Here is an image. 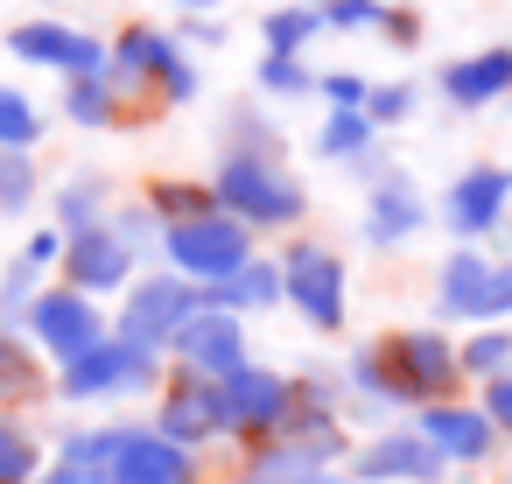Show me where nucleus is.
Listing matches in <instances>:
<instances>
[{
  "instance_id": "1",
  "label": "nucleus",
  "mask_w": 512,
  "mask_h": 484,
  "mask_svg": "<svg viewBox=\"0 0 512 484\" xmlns=\"http://www.w3.org/2000/svg\"><path fill=\"white\" fill-rule=\"evenodd\" d=\"M211 197H218V211L239 218L246 232H288V225L309 211V197H302V183L281 169V155H232V148H225V162H218V176H211Z\"/></svg>"
},
{
  "instance_id": "2",
  "label": "nucleus",
  "mask_w": 512,
  "mask_h": 484,
  "mask_svg": "<svg viewBox=\"0 0 512 484\" xmlns=\"http://www.w3.org/2000/svg\"><path fill=\"white\" fill-rule=\"evenodd\" d=\"M106 78L120 85V99H127V92H155L162 106L197 99V64L183 57V36L148 29V22H134V29H120V36L106 43Z\"/></svg>"
},
{
  "instance_id": "3",
  "label": "nucleus",
  "mask_w": 512,
  "mask_h": 484,
  "mask_svg": "<svg viewBox=\"0 0 512 484\" xmlns=\"http://www.w3.org/2000/svg\"><path fill=\"white\" fill-rule=\"evenodd\" d=\"M162 260H169V274H183L190 288H218V281H232V274L253 260V232H246L239 218L211 211V218L169 225V232H162Z\"/></svg>"
},
{
  "instance_id": "4",
  "label": "nucleus",
  "mask_w": 512,
  "mask_h": 484,
  "mask_svg": "<svg viewBox=\"0 0 512 484\" xmlns=\"http://www.w3.org/2000/svg\"><path fill=\"white\" fill-rule=\"evenodd\" d=\"M281 302L316 323V330H344L351 316V274H344V253H330L323 239H295L281 253Z\"/></svg>"
},
{
  "instance_id": "5",
  "label": "nucleus",
  "mask_w": 512,
  "mask_h": 484,
  "mask_svg": "<svg viewBox=\"0 0 512 484\" xmlns=\"http://www.w3.org/2000/svg\"><path fill=\"white\" fill-rule=\"evenodd\" d=\"M155 379H162V351H141L127 337H99L92 351L57 365L50 393H64V400H113V393H148Z\"/></svg>"
},
{
  "instance_id": "6",
  "label": "nucleus",
  "mask_w": 512,
  "mask_h": 484,
  "mask_svg": "<svg viewBox=\"0 0 512 484\" xmlns=\"http://www.w3.org/2000/svg\"><path fill=\"white\" fill-rule=\"evenodd\" d=\"M197 309H204V288H190L183 274H169V267H162V274H134L113 337L141 344V351H169V337H176Z\"/></svg>"
},
{
  "instance_id": "7",
  "label": "nucleus",
  "mask_w": 512,
  "mask_h": 484,
  "mask_svg": "<svg viewBox=\"0 0 512 484\" xmlns=\"http://www.w3.org/2000/svg\"><path fill=\"white\" fill-rule=\"evenodd\" d=\"M218 400H225V435H239L246 449L253 442H274L295 414V379L274 372V365H239L232 379H218Z\"/></svg>"
},
{
  "instance_id": "8",
  "label": "nucleus",
  "mask_w": 512,
  "mask_h": 484,
  "mask_svg": "<svg viewBox=\"0 0 512 484\" xmlns=\"http://www.w3.org/2000/svg\"><path fill=\"white\" fill-rule=\"evenodd\" d=\"M169 358H176V372H190V379H232L253 351H246V316H232V309H197L176 337H169Z\"/></svg>"
},
{
  "instance_id": "9",
  "label": "nucleus",
  "mask_w": 512,
  "mask_h": 484,
  "mask_svg": "<svg viewBox=\"0 0 512 484\" xmlns=\"http://www.w3.org/2000/svg\"><path fill=\"white\" fill-rule=\"evenodd\" d=\"M106 484H197V456L162 442L148 421H113Z\"/></svg>"
},
{
  "instance_id": "10",
  "label": "nucleus",
  "mask_w": 512,
  "mask_h": 484,
  "mask_svg": "<svg viewBox=\"0 0 512 484\" xmlns=\"http://www.w3.org/2000/svg\"><path fill=\"white\" fill-rule=\"evenodd\" d=\"M449 463L421 442V428L414 421H393V428H379L358 456H351V484H435Z\"/></svg>"
},
{
  "instance_id": "11",
  "label": "nucleus",
  "mask_w": 512,
  "mask_h": 484,
  "mask_svg": "<svg viewBox=\"0 0 512 484\" xmlns=\"http://www.w3.org/2000/svg\"><path fill=\"white\" fill-rule=\"evenodd\" d=\"M162 442H176V449H204L211 435H225V400H218V379H190V372H176L169 386H162V407H155V421H148Z\"/></svg>"
},
{
  "instance_id": "12",
  "label": "nucleus",
  "mask_w": 512,
  "mask_h": 484,
  "mask_svg": "<svg viewBox=\"0 0 512 484\" xmlns=\"http://www.w3.org/2000/svg\"><path fill=\"white\" fill-rule=\"evenodd\" d=\"M8 57L36 64V71H64V78L106 71V43L85 36V29H71V22H22V29H8Z\"/></svg>"
},
{
  "instance_id": "13",
  "label": "nucleus",
  "mask_w": 512,
  "mask_h": 484,
  "mask_svg": "<svg viewBox=\"0 0 512 484\" xmlns=\"http://www.w3.org/2000/svg\"><path fill=\"white\" fill-rule=\"evenodd\" d=\"M57 267H64V288H71V295H92V302H99V295L127 288L141 260L120 246V232H113V225H85V232H71V239H64V260H57Z\"/></svg>"
},
{
  "instance_id": "14",
  "label": "nucleus",
  "mask_w": 512,
  "mask_h": 484,
  "mask_svg": "<svg viewBox=\"0 0 512 484\" xmlns=\"http://www.w3.org/2000/svg\"><path fill=\"white\" fill-rule=\"evenodd\" d=\"M29 330H36V344H43L57 365H71L78 351H92V344L106 337V316H99V302H92V295L43 288V295H36V309H29Z\"/></svg>"
},
{
  "instance_id": "15",
  "label": "nucleus",
  "mask_w": 512,
  "mask_h": 484,
  "mask_svg": "<svg viewBox=\"0 0 512 484\" xmlns=\"http://www.w3.org/2000/svg\"><path fill=\"white\" fill-rule=\"evenodd\" d=\"M505 211H512V169H498V162H477L442 190V225L456 239H484Z\"/></svg>"
},
{
  "instance_id": "16",
  "label": "nucleus",
  "mask_w": 512,
  "mask_h": 484,
  "mask_svg": "<svg viewBox=\"0 0 512 484\" xmlns=\"http://www.w3.org/2000/svg\"><path fill=\"white\" fill-rule=\"evenodd\" d=\"M421 225H428V204H421L407 169H386L379 183H365V246H379V253L407 246Z\"/></svg>"
},
{
  "instance_id": "17",
  "label": "nucleus",
  "mask_w": 512,
  "mask_h": 484,
  "mask_svg": "<svg viewBox=\"0 0 512 484\" xmlns=\"http://www.w3.org/2000/svg\"><path fill=\"white\" fill-rule=\"evenodd\" d=\"M414 428H421V442H428L442 463H484V456L498 449V428H491L477 407H456V400L421 407V414H414Z\"/></svg>"
},
{
  "instance_id": "18",
  "label": "nucleus",
  "mask_w": 512,
  "mask_h": 484,
  "mask_svg": "<svg viewBox=\"0 0 512 484\" xmlns=\"http://www.w3.org/2000/svg\"><path fill=\"white\" fill-rule=\"evenodd\" d=\"M435 309L456 323H491V253L456 246L435 274Z\"/></svg>"
},
{
  "instance_id": "19",
  "label": "nucleus",
  "mask_w": 512,
  "mask_h": 484,
  "mask_svg": "<svg viewBox=\"0 0 512 484\" xmlns=\"http://www.w3.org/2000/svg\"><path fill=\"white\" fill-rule=\"evenodd\" d=\"M442 99L449 106H463V113H477V106H498L505 92H512V43H498V50H477V57H456V64H442Z\"/></svg>"
},
{
  "instance_id": "20",
  "label": "nucleus",
  "mask_w": 512,
  "mask_h": 484,
  "mask_svg": "<svg viewBox=\"0 0 512 484\" xmlns=\"http://www.w3.org/2000/svg\"><path fill=\"white\" fill-rule=\"evenodd\" d=\"M204 302H211V309H232V316H246V309H281V260L253 253L232 281L204 288Z\"/></svg>"
},
{
  "instance_id": "21",
  "label": "nucleus",
  "mask_w": 512,
  "mask_h": 484,
  "mask_svg": "<svg viewBox=\"0 0 512 484\" xmlns=\"http://www.w3.org/2000/svg\"><path fill=\"white\" fill-rule=\"evenodd\" d=\"M43 393H50L43 358H36L22 337L0 330V414H8V407H29V400H43Z\"/></svg>"
},
{
  "instance_id": "22",
  "label": "nucleus",
  "mask_w": 512,
  "mask_h": 484,
  "mask_svg": "<svg viewBox=\"0 0 512 484\" xmlns=\"http://www.w3.org/2000/svg\"><path fill=\"white\" fill-rule=\"evenodd\" d=\"M141 204L155 211V225H162V232H169V225H190V218H211V211H218L211 183H183V176H155V183L141 190Z\"/></svg>"
},
{
  "instance_id": "23",
  "label": "nucleus",
  "mask_w": 512,
  "mask_h": 484,
  "mask_svg": "<svg viewBox=\"0 0 512 484\" xmlns=\"http://www.w3.org/2000/svg\"><path fill=\"white\" fill-rule=\"evenodd\" d=\"M120 113H127V99H120V85H113L106 71L64 78V120H71V127H113Z\"/></svg>"
},
{
  "instance_id": "24",
  "label": "nucleus",
  "mask_w": 512,
  "mask_h": 484,
  "mask_svg": "<svg viewBox=\"0 0 512 484\" xmlns=\"http://www.w3.org/2000/svg\"><path fill=\"white\" fill-rule=\"evenodd\" d=\"M456 365H463V379H484V386L505 379V372H512V330H505V323H484L477 337L456 344Z\"/></svg>"
},
{
  "instance_id": "25",
  "label": "nucleus",
  "mask_w": 512,
  "mask_h": 484,
  "mask_svg": "<svg viewBox=\"0 0 512 484\" xmlns=\"http://www.w3.org/2000/svg\"><path fill=\"white\" fill-rule=\"evenodd\" d=\"M36 477H43V442L15 414H0V484H36Z\"/></svg>"
},
{
  "instance_id": "26",
  "label": "nucleus",
  "mask_w": 512,
  "mask_h": 484,
  "mask_svg": "<svg viewBox=\"0 0 512 484\" xmlns=\"http://www.w3.org/2000/svg\"><path fill=\"white\" fill-rule=\"evenodd\" d=\"M85 225H106V176H71L64 197H57V232H85Z\"/></svg>"
},
{
  "instance_id": "27",
  "label": "nucleus",
  "mask_w": 512,
  "mask_h": 484,
  "mask_svg": "<svg viewBox=\"0 0 512 484\" xmlns=\"http://www.w3.org/2000/svg\"><path fill=\"white\" fill-rule=\"evenodd\" d=\"M36 141H43V113L15 85H0V155H36Z\"/></svg>"
},
{
  "instance_id": "28",
  "label": "nucleus",
  "mask_w": 512,
  "mask_h": 484,
  "mask_svg": "<svg viewBox=\"0 0 512 484\" xmlns=\"http://www.w3.org/2000/svg\"><path fill=\"white\" fill-rule=\"evenodd\" d=\"M372 141H379V134H372L365 113H330L323 134H316V155H323V162H358V155H372Z\"/></svg>"
},
{
  "instance_id": "29",
  "label": "nucleus",
  "mask_w": 512,
  "mask_h": 484,
  "mask_svg": "<svg viewBox=\"0 0 512 484\" xmlns=\"http://www.w3.org/2000/svg\"><path fill=\"white\" fill-rule=\"evenodd\" d=\"M267 57H302L316 36H323V22H316V8H274L267 22Z\"/></svg>"
},
{
  "instance_id": "30",
  "label": "nucleus",
  "mask_w": 512,
  "mask_h": 484,
  "mask_svg": "<svg viewBox=\"0 0 512 484\" xmlns=\"http://www.w3.org/2000/svg\"><path fill=\"white\" fill-rule=\"evenodd\" d=\"M106 225L120 232V246H127L134 260H148V253H162V225H155V211H148L141 197H127V204H113V211H106Z\"/></svg>"
},
{
  "instance_id": "31",
  "label": "nucleus",
  "mask_w": 512,
  "mask_h": 484,
  "mask_svg": "<svg viewBox=\"0 0 512 484\" xmlns=\"http://www.w3.org/2000/svg\"><path fill=\"white\" fill-rule=\"evenodd\" d=\"M36 295H43V274H36V267H22V260H15L8 274H0V330H8V337L29 323Z\"/></svg>"
},
{
  "instance_id": "32",
  "label": "nucleus",
  "mask_w": 512,
  "mask_h": 484,
  "mask_svg": "<svg viewBox=\"0 0 512 484\" xmlns=\"http://www.w3.org/2000/svg\"><path fill=\"white\" fill-rule=\"evenodd\" d=\"M36 190H43V169H36V155H0V211H29L36 204Z\"/></svg>"
},
{
  "instance_id": "33",
  "label": "nucleus",
  "mask_w": 512,
  "mask_h": 484,
  "mask_svg": "<svg viewBox=\"0 0 512 484\" xmlns=\"http://www.w3.org/2000/svg\"><path fill=\"white\" fill-rule=\"evenodd\" d=\"M232 155H281V127L260 106H232Z\"/></svg>"
},
{
  "instance_id": "34",
  "label": "nucleus",
  "mask_w": 512,
  "mask_h": 484,
  "mask_svg": "<svg viewBox=\"0 0 512 484\" xmlns=\"http://www.w3.org/2000/svg\"><path fill=\"white\" fill-rule=\"evenodd\" d=\"M323 29H386V0H309Z\"/></svg>"
},
{
  "instance_id": "35",
  "label": "nucleus",
  "mask_w": 512,
  "mask_h": 484,
  "mask_svg": "<svg viewBox=\"0 0 512 484\" xmlns=\"http://www.w3.org/2000/svg\"><path fill=\"white\" fill-rule=\"evenodd\" d=\"M274 99H302V92H316V71L302 64V57H260V71H253Z\"/></svg>"
},
{
  "instance_id": "36",
  "label": "nucleus",
  "mask_w": 512,
  "mask_h": 484,
  "mask_svg": "<svg viewBox=\"0 0 512 484\" xmlns=\"http://www.w3.org/2000/svg\"><path fill=\"white\" fill-rule=\"evenodd\" d=\"M414 106H421L414 85H372V92H365V120H372V134H379V127H400Z\"/></svg>"
},
{
  "instance_id": "37",
  "label": "nucleus",
  "mask_w": 512,
  "mask_h": 484,
  "mask_svg": "<svg viewBox=\"0 0 512 484\" xmlns=\"http://www.w3.org/2000/svg\"><path fill=\"white\" fill-rule=\"evenodd\" d=\"M316 92L330 99V113H365L372 78H358V71H330V78H316Z\"/></svg>"
},
{
  "instance_id": "38",
  "label": "nucleus",
  "mask_w": 512,
  "mask_h": 484,
  "mask_svg": "<svg viewBox=\"0 0 512 484\" xmlns=\"http://www.w3.org/2000/svg\"><path fill=\"white\" fill-rule=\"evenodd\" d=\"M477 414H484V421H491L498 435H512V372L484 386V400H477Z\"/></svg>"
},
{
  "instance_id": "39",
  "label": "nucleus",
  "mask_w": 512,
  "mask_h": 484,
  "mask_svg": "<svg viewBox=\"0 0 512 484\" xmlns=\"http://www.w3.org/2000/svg\"><path fill=\"white\" fill-rule=\"evenodd\" d=\"M22 267H36V274H50L57 260H64V232H36V239H22V253H15Z\"/></svg>"
},
{
  "instance_id": "40",
  "label": "nucleus",
  "mask_w": 512,
  "mask_h": 484,
  "mask_svg": "<svg viewBox=\"0 0 512 484\" xmlns=\"http://www.w3.org/2000/svg\"><path fill=\"white\" fill-rule=\"evenodd\" d=\"M512 316V260H491V323Z\"/></svg>"
},
{
  "instance_id": "41",
  "label": "nucleus",
  "mask_w": 512,
  "mask_h": 484,
  "mask_svg": "<svg viewBox=\"0 0 512 484\" xmlns=\"http://www.w3.org/2000/svg\"><path fill=\"white\" fill-rule=\"evenodd\" d=\"M36 484H106V470H92V463H64V456H57Z\"/></svg>"
},
{
  "instance_id": "42",
  "label": "nucleus",
  "mask_w": 512,
  "mask_h": 484,
  "mask_svg": "<svg viewBox=\"0 0 512 484\" xmlns=\"http://www.w3.org/2000/svg\"><path fill=\"white\" fill-rule=\"evenodd\" d=\"M183 36H190V43H225V29H218L211 15H183Z\"/></svg>"
},
{
  "instance_id": "43",
  "label": "nucleus",
  "mask_w": 512,
  "mask_h": 484,
  "mask_svg": "<svg viewBox=\"0 0 512 484\" xmlns=\"http://www.w3.org/2000/svg\"><path fill=\"white\" fill-rule=\"evenodd\" d=\"M379 36H386V43H414V36H421V29H414V15H400V8H393V15H386V29H379Z\"/></svg>"
},
{
  "instance_id": "44",
  "label": "nucleus",
  "mask_w": 512,
  "mask_h": 484,
  "mask_svg": "<svg viewBox=\"0 0 512 484\" xmlns=\"http://www.w3.org/2000/svg\"><path fill=\"white\" fill-rule=\"evenodd\" d=\"M218 8V0H183V15H211Z\"/></svg>"
},
{
  "instance_id": "45",
  "label": "nucleus",
  "mask_w": 512,
  "mask_h": 484,
  "mask_svg": "<svg viewBox=\"0 0 512 484\" xmlns=\"http://www.w3.org/2000/svg\"><path fill=\"white\" fill-rule=\"evenodd\" d=\"M309 484H351V477H337V470H323V477H309Z\"/></svg>"
},
{
  "instance_id": "46",
  "label": "nucleus",
  "mask_w": 512,
  "mask_h": 484,
  "mask_svg": "<svg viewBox=\"0 0 512 484\" xmlns=\"http://www.w3.org/2000/svg\"><path fill=\"white\" fill-rule=\"evenodd\" d=\"M505 484H512V470H505Z\"/></svg>"
}]
</instances>
